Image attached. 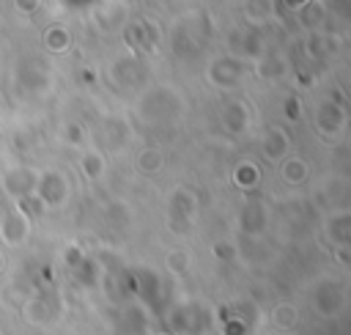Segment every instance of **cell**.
<instances>
[{"label":"cell","instance_id":"cell-2","mask_svg":"<svg viewBox=\"0 0 351 335\" xmlns=\"http://www.w3.org/2000/svg\"><path fill=\"white\" fill-rule=\"evenodd\" d=\"M167 264H170V269H176V272H184V269H186V255H184V250H178V253H170Z\"/></svg>","mask_w":351,"mask_h":335},{"label":"cell","instance_id":"cell-3","mask_svg":"<svg viewBox=\"0 0 351 335\" xmlns=\"http://www.w3.org/2000/svg\"><path fill=\"white\" fill-rule=\"evenodd\" d=\"M0 269H3V255H0Z\"/></svg>","mask_w":351,"mask_h":335},{"label":"cell","instance_id":"cell-1","mask_svg":"<svg viewBox=\"0 0 351 335\" xmlns=\"http://www.w3.org/2000/svg\"><path fill=\"white\" fill-rule=\"evenodd\" d=\"M293 319H296V313H293V308H291V305H280V308H277V324L291 327V324H293Z\"/></svg>","mask_w":351,"mask_h":335}]
</instances>
